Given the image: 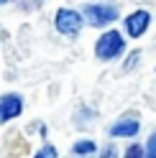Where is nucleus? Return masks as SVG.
<instances>
[{"label": "nucleus", "mask_w": 156, "mask_h": 158, "mask_svg": "<svg viewBox=\"0 0 156 158\" xmlns=\"http://www.w3.org/2000/svg\"><path fill=\"white\" fill-rule=\"evenodd\" d=\"M125 54V38L120 31H115V28H108V31H102L100 38L95 41V59L97 61H115V59H120Z\"/></svg>", "instance_id": "obj_1"}, {"label": "nucleus", "mask_w": 156, "mask_h": 158, "mask_svg": "<svg viewBox=\"0 0 156 158\" xmlns=\"http://www.w3.org/2000/svg\"><path fill=\"white\" fill-rule=\"evenodd\" d=\"M80 13L84 15V26H92V28H108L110 23L120 18L118 8L110 3H84L80 8Z\"/></svg>", "instance_id": "obj_2"}, {"label": "nucleus", "mask_w": 156, "mask_h": 158, "mask_svg": "<svg viewBox=\"0 0 156 158\" xmlns=\"http://www.w3.org/2000/svg\"><path fill=\"white\" fill-rule=\"evenodd\" d=\"M54 28L59 36H67V38H77L84 28V15L74 8H56L54 13Z\"/></svg>", "instance_id": "obj_3"}, {"label": "nucleus", "mask_w": 156, "mask_h": 158, "mask_svg": "<svg viewBox=\"0 0 156 158\" xmlns=\"http://www.w3.org/2000/svg\"><path fill=\"white\" fill-rule=\"evenodd\" d=\"M26 110V100L21 92H3L0 94V125L18 120Z\"/></svg>", "instance_id": "obj_4"}, {"label": "nucleus", "mask_w": 156, "mask_h": 158, "mask_svg": "<svg viewBox=\"0 0 156 158\" xmlns=\"http://www.w3.org/2000/svg\"><path fill=\"white\" fill-rule=\"evenodd\" d=\"M151 21H154V15H151L149 10H143V8L128 13V15L123 18V36H128V38H141V36L151 28Z\"/></svg>", "instance_id": "obj_5"}, {"label": "nucleus", "mask_w": 156, "mask_h": 158, "mask_svg": "<svg viewBox=\"0 0 156 158\" xmlns=\"http://www.w3.org/2000/svg\"><path fill=\"white\" fill-rule=\"evenodd\" d=\"M110 138H136L141 133V123L136 120V117H120V120H115L113 125H110Z\"/></svg>", "instance_id": "obj_6"}, {"label": "nucleus", "mask_w": 156, "mask_h": 158, "mask_svg": "<svg viewBox=\"0 0 156 158\" xmlns=\"http://www.w3.org/2000/svg\"><path fill=\"white\" fill-rule=\"evenodd\" d=\"M72 153H74L77 158H87V156L97 153V143L92 140V138H82V140H77V143L72 145Z\"/></svg>", "instance_id": "obj_7"}, {"label": "nucleus", "mask_w": 156, "mask_h": 158, "mask_svg": "<svg viewBox=\"0 0 156 158\" xmlns=\"http://www.w3.org/2000/svg\"><path fill=\"white\" fill-rule=\"evenodd\" d=\"M33 158H59V151H56V145L51 143H44L38 151L33 153Z\"/></svg>", "instance_id": "obj_8"}, {"label": "nucleus", "mask_w": 156, "mask_h": 158, "mask_svg": "<svg viewBox=\"0 0 156 158\" xmlns=\"http://www.w3.org/2000/svg\"><path fill=\"white\" fill-rule=\"evenodd\" d=\"M123 158H146V151H143V145H141V143H131L128 148H125Z\"/></svg>", "instance_id": "obj_9"}, {"label": "nucleus", "mask_w": 156, "mask_h": 158, "mask_svg": "<svg viewBox=\"0 0 156 158\" xmlns=\"http://www.w3.org/2000/svg\"><path fill=\"white\" fill-rule=\"evenodd\" d=\"M138 61H141V51L136 48V51H131V54H128V59L123 61V72H133V69L138 66Z\"/></svg>", "instance_id": "obj_10"}, {"label": "nucleus", "mask_w": 156, "mask_h": 158, "mask_svg": "<svg viewBox=\"0 0 156 158\" xmlns=\"http://www.w3.org/2000/svg\"><path fill=\"white\" fill-rule=\"evenodd\" d=\"M143 151H146V158H156V133L149 135V143L143 145Z\"/></svg>", "instance_id": "obj_11"}, {"label": "nucleus", "mask_w": 156, "mask_h": 158, "mask_svg": "<svg viewBox=\"0 0 156 158\" xmlns=\"http://www.w3.org/2000/svg\"><path fill=\"white\" fill-rule=\"evenodd\" d=\"M97 158H118V151H115V145H108L105 151H100Z\"/></svg>", "instance_id": "obj_12"}, {"label": "nucleus", "mask_w": 156, "mask_h": 158, "mask_svg": "<svg viewBox=\"0 0 156 158\" xmlns=\"http://www.w3.org/2000/svg\"><path fill=\"white\" fill-rule=\"evenodd\" d=\"M8 3H11V0H0V8H3V5H8Z\"/></svg>", "instance_id": "obj_13"}]
</instances>
